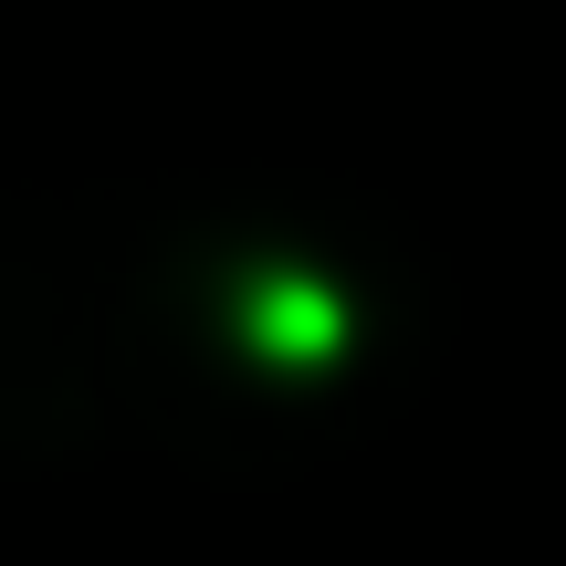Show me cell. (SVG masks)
Masks as SVG:
<instances>
[{
    "instance_id": "cell-1",
    "label": "cell",
    "mask_w": 566,
    "mask_h": 566,
    "mask_svg": "<svg viewBox=\"0 0 566 566\" xmlns=\"http://www.w3.org/2000/svg\"><path fill=\"white\" fill-rule=\"evenodd\" d=\"M242 336H252V357H273V367H325L346 346V304L325 294L315 273H263L242 294Z\"/></svg>"
}]
</instances>
